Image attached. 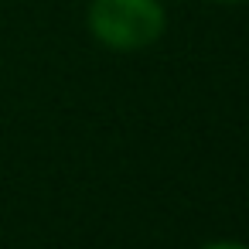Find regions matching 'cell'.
<instances>
[{"instance_id":"1","label":"cell","mask_w":249,"mask_h":249,"mask_svg":"<svg viewBox=\"0 0 249 249\" xmlns=\"http://www.w3.org/2000/svg\"><path fill=\"white\" fill-rule=\"evenodd\" d=\"M86 21L92 38L113 52L150 48L167 28L160 0H92Z\"/></svg>"},{"instance_id":"2","label":"cell","mask_w":249,"mask_h":249,"mask_svg":"<svg viewBox=\"0 0 249 249\" xmlns=\"http://www.w3.org/2000/svg\"><path fill=\"white\" fill-rule=\"evenodd\" d=\"M205 249H249V246H242V242H208Z\"/></svg>"},{"instance_id":"3","label":"cell","mask_w":249,"mask_h":249,"mask_svg":"<svg viewBox=\"0 0 249 249\" xmlns=\"http://www.w3.org/2000/svg\"><path fill=\"white\" fill-rule=\"evenodd\" d=\"M215 4H235V0H215Z\"/></svg>"}]
</instances>
